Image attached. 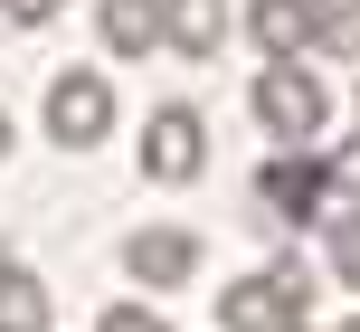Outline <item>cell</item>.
<instances>
[{
	"instance_id": "8fae6325",
	"label": "cell",
	"mask_w": 360,
	"mask_h": 332,
	"mask_svg": "<svg viewBox=\"0 0 360 332\" xmlns=\"http://www.w3.org/2000/svg\"><path fill=\"white\" fill-rule=\"evenodd\" d=\"M332 266H342V276L360 285V200L342 209V219H332Z\"/></svg>"
},
{
	"instance_id": "5bb4252c",
	"label": "cell",
	"mask_w": 360,
	"mask_h": 332,
	"mask_svg": "<svg viewBox=\"0 0 360 332\" xmlns=\"http://www.w3.org/2000/svg\"><path fill=\"white\" fill-rule=\"evenodd\" d=\"M313 19H360V0H313Z\"/></svg>"
},
{
	"instance_id": "277c9868",
	"label": "cell",
	"mask_w": 360,
	"mask_h": 332,
	"mask_svg": "<svg viewBox=\"0 0 360 332\" xmlns=\"http://www.w3.org/2000/svg\"><path fill=\"white\" fill-rule=\"evenodd\" d=\"M218 323H228V332H294V323H304V276H294V266L237 276L228 295H218Z\"/></svg>"
},
{
	"instance_id": "2e32d148",
	"label": "cell",
	"mask_w": 360,
	"mask_h": 332,
	"mask_svg": "<svg viewBox=\"0 0 360 332\" xmlns=\"http://www.w3.org/2000/svg\"><path fill=\"white\" fill-rule=\"evenodd\" d=\"M342 332H360V323H342Z\"/></svg>"
},
{
	"instance_id": "7a4b0ae2",
	"label": "cell",
	"mask_w": 360,
	"mask_h": 332,
	"mask_svg": "<svg viewBox=\"0 0 360 332\" xmlns=\"http://www.w3.org/2000/svg\"><path fill=\"white\" fill-rule=\"evenodd\" d=\"M38 124H48V143H67V152L105 143V133H114V76H105V67H67V76H48Z\"/></svg>"
},
{
	"instance_id": "30bf717a",
	"label": "cell",
	"mask_w": 360,
	"mask_h": 332,
	"mask_svg": "<svg viewBox=\"0 0 360 332\" xmlns=\"http://www.w3.org/2000/svg\"><path fill=\"white\" fill-rule=\"evenodd\" d=\"M0 332H48V295L19 266H0Z\"/></svg>"
},
{
	"instance_id": "9a60e30c",
	"label": "cell",
	"mask_w": 360,
	"mask_h": 332,
	"mask_svg": "<svg viewBox=\"0 0 360 332\" xmlns=\"http://www.w3.org/2000/svg\"><path fill=\"white\" fill-rule=\"evenodd\" d=\"M0 143H10V114H0Z\"/></svg>"
},
{
	"instance_id": "4fadbf2b",
	"label": "cell",
	"mask_w": 360,
	"mask_h": 332,
	"mask_svg": "<svg viewBox=\"0 0 360 332\" xmlns=\"http://www.w3.org/2000/svg\"><path fill=\"white\" fill-rule=\"evenodd\" d=\"M0 10H10V19H57L67 0H0Z\"/></svg>"
},
{
	"instance_id": "5b68a950",
	"label": "cell",
	"mask_w": 360,
	"mask_h": 332,
	"mask_svg": "<svg viewBox=\"0 0 360 332\" xmlns=\"http://www.w3.org/2000/svg\"><path fill=\"white\" fill-rule=\"evenodd\" d=\"M199 162H209V124L190 105H162L143 124V171L152 181H199Z\"/></svg>"
},
{
	"instance_id": "6da1fadb",
	"label": "cell",
	"mask_w": 360,
	"mask_h": 332,
	"mask_svg": "<svg viewBox=\"0 0 360 332\" xmlns=\"http://www.w3.org/2000/svg\"><path fill=\"white\" fill-rule=\"evenodd\" d=\"M247 105H256V124H266L285 152H304L313 133H323V114H332V105H323V86H313V76L294 67V57H266V67H256Z\"/></svg>"
},
{
	"instance_id": "8992f818",
	"label": "cell",
	"mask_w": 360,
	"mask_h": 332,
	"mask_svg": "<svg viewBox=\"0 0 360 332\" xmlns=\"http://www.w3.org/2000/svg\"><path fill=\"white\" fill-rule=\"evenodd\" d=\"M256 190H266L275 209H294V219H313V209H323V162H313V152H285V162L256 171Z\"/></svg>"
},
{
	"instance_id": "7c38bea8",
	"label": "cell",
	"mask_w": 360,
	"mask_h": 332,
	"mask_svg": "<svg viewBox=\"0 0 360 332\" xmlns=\"http://www.w3.org/2000/svg\"><path fill=\"white\" fill-rule=\"evenodd\" d=\"M95 332H171V323H162V314H143V304H114Z\"/></svg>"
},
{
	"instance_id": "52a82bcc",
	"label": "cell",
	"mask_w": 360,
	"mask_h": 332,
	"mask_svg": "<svg viewBox=\"0 0 360 332\" xmlns=\"http://www.w3.org/2000/svg\"><path fill=\"white\" fill-rule=\"evenodd\" d=\"M162 38L180 57H209L228 38V0H162Z\"/></svg>"
},
{
	"instance_id": "ba28073f",
	"label": "cell",
	"mask_w": 360,
	"mask_h": 332,
	"mask_svg": "<svg viewBox=\"0 0 360 332\" xmlns=\"http://www.w3.org/2000/svg\"><path fill=\"white\" fill-rule=\"evenodd\" d=\"M247 29H256L266 57H294L313 38V0H247Z\"/></svg>"
},
{
	"instance_id": "9c48e42d",
	"label": "cell",
	"mask_w": 360,
	"mask_h": 332,
	"mask_svg": "<svg viewBox=\"0 0 360 332\" xmlns=\"http://www.w3.org/2000/svg\"><path fill=\"white\" fill-rule=\"evenodd\" d=\"M105 48H124V57H143V48H162V0H105Z\"/></svg>"
},
{
	"instance_id": "3957f363",
	"label": "cell",
	"mask_w": 360,
	"mask_h": 332,
	"mask_svg": "<svg viewBox=\"0 0 360 332\" xmlns=\"http://www.w3.org/2000/svg\"><path fill=\"white\" fill-rule=\"evenodd\" d=\"M124 276L143 285V295H171V285H190V276H199V228H180V219L133 228V238H124Z\"/></svg>"
}]
</instances>
